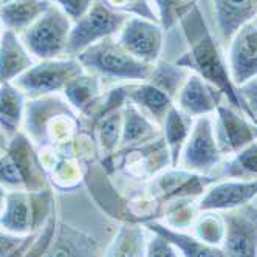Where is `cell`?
I'll list each match as a JSON object with an SVG mask.
<instances>
[{"label": "cell", "instance_id": "12", "mask_svg": "<svg viewBox=\"0 0 257 257\" xmlns=\"http://www.w3.org/2000/svg\"><path fill=\"white\" fill-rule=\"evenodd\" d=\"M116 39L124 50L146 64H155L160 59L163 50V28L157 22L143 17H128Z\"/></svg>", "mask_w": 257, "mask_h": 257}, {"label": "cell", "instance_id": "36", "mask_svg": "<svg viewBox=\"0 0 257 257\" xmlns=\"http://www.w3.org/2000/svg\"><path fill=\"white\" fill-rule=\"evenodd\" d=\"M53 4H56L70 19L71 22H76L91 8L95 4V0H51Z\"/></svg>", "mask_w": 257, "mask_h": 257}, {"label": "cell", "instance_id": "41", "mask_svg": "<svg viewBox=\"0 0 257 257\" xmlns=\"http://www.w3.org/2000/svg\"><path fill=\"white\" fill-rule=\"evenodd\" d=\"M5 152H7V149H5V148H2V146H0V158H2V155H4Z\"/></svg>", "mask_w": 257, "mask_h": 257}, {"label": "cell", "instance_id": "7", "mask_svg": "<svg viewBox=\"0 0 257 257\" xmlns=\"http://www.w3.org/2000/svg\"><path fill=\"white\" fill-rule=\"evenodd\" d=\"M128 17L131 16L107 7L104 0H95V4L81 19L73 22L65 48V58H78L88 47L110 36H118Z\"/></svg>", "mask_w": 257, "mask_h": 257}, {"label": "cell", "instance_id": "19", "mask_svg": "<svg viewBox=\"0 0 257 257\" xmlns=\"http://www.w3.org/2000/svg\"><path fill=\"white\" fill-rule=\"evenodd\" d=\"M122 88L127 99L160 127L166 119L169 110L175 105V101L172 98L146 81L122 84Z\"/></svg>", "mask_w": 257, "mask_h": 257}, {"label": "cell", "instance_id": "15", "mask_svg": "<svg viewBox=\"0 0 257 257\" xmlns=\"http://www.w3.org/2000/svg\"><path fill=\"white\" fill-rule=\"evenodd\" d=\"M228 65L237 87L257 78V24L254 21L243 25L231 39Z\"/></svg>", "mask_w": 257, "mask_h": 257}, {"label": "cell", "instance_id": "4", "mask_svg": "<svg viewBox=\"0 0 257 257\" xmlns=\"http://www.w3.org/2000/svg\"><path fill=\"white\" fill-rule=\"evenodd\" d=\"M71 27L70 17L59 7L51 5L21 34V39L34 59H59L65 56Z\"/></svg>", "mask_w": 257, "mask_h": 257}, {"label": "cell", "instance_id": "37", "mask_svg": "<svg viewBox=\"0 0 257 257\" xmlns=\"http://www.w3.org/2000/svg\"><path fill=\"white\" fill-rule=\"evenodd\" d=\"M146 257H181V255L177 254V249L168 240H164L161 235L154 234V237L148 242Z\"/></svg>", "mask_w": 257, "mask_h": 257}, {"label": "cell", "instance_id": "30", "mask_svg": "<svg viewBox=\"0 0 257 257\" xmlns=\"http://www.w3.org/2000/svg\"><path fill=\"white\" fill-rule=\"evenodd\" d=\"M189 76H191V71L177 65L175 62L171 64L164 61H157L146 82H149L158 90L164 91L169 98L175 101L178 91L181 90L183 84L186 82Z\"/></svg>", "mask_w": 257, "mask_h": 257}, {"label": "cell", "instance_id": "6", "mask_svg": "<svg viewBox=\"0 0 257 257\" xmlns=\"http://www.w3.org/2000/svg\"><path fill=\"white\" fill-rule=\"evenodd\" d=\"M85 71L76 58H59L36 62L31 68L14 79L13 84L27 96L38 99L64 91L67 84Z\"/></svg>", "mask_w": 257, "mask_h": 257}, {"label": "cell", "instance_id": "23", "mask_svg": "<svg viewBox=\"0 0 257 257\" xmlns=\"http://www.w3.org/2000/svg\"><path fill=\"white\" fill-rule=\"evenodd\" d=\"M144 226L154 234L161 235L164 240H168L177 251L181 252V257H226L223 248L211 246L201 242L195 235H189L181 231L172 229L164 223L157 222V220L144 223Z\"/></svg>", "mask_w": 257, "mask_h": 257}, {"label": "cell", "instance_id": "29", "mask_svg": "<svg viewBox=\"0 0 257 257\" xmlns=\"http://www.w3.org/2000/svg\"><path fill=\"white\" fill-rule=\"evenodd\" d=\"M146 232L138 223H124L104 257H146Z\"/></svg>", "mask_w": 257, "mask_h": 257}, {"label": "cell", "instance_id": "5", "mask_svg": "<svg viewBox=\"0 0 257 257\" xmlns=\"http://www.w3.org/2000/svg\"><path fill=\"white\" fill-rule=\"evenodd\" d=\"M99 163L107 174L122 171L125 175L140 180H152L166 168H172L171 154L163 135L135 148L118 149L115 154L101 158Z\"/></svg>", "mask_w": 257, "mask_h": 257}, {"label": "cell", "instance_id": "42", "mask_svg": "<svg viewBox=\"0 0 257 257\" xmlns=\"http://www.w3.org/2000/svg\"><path fill=\"white\" fill-rule=\"evenodd\" d=\"M8 2H11V0H0V7L5 5V4H8Z\"/></svg>", "mask_w": 257, "mask_h": 257}, {"label": "cell", "instance_id": "2", "mask_svg": "<svg viewBox=\"0 0 257 257\" xmlns=\"http://www.w3.org/2000/svg\"><path fill=\"white\" fill-rule=\"evenodd\" d=\"M22 131L38 149L71 144L81 131V118L65 98L50 95L27 99Z\"/></svg>", "mask_w": 257, "mask_h": 257}, {"label": "cell", "instance_id": "25", "mask_svg": "<svg viewBox=\"0 0 257 257\" xmlns=\"http://www.w3.org/2000/svg\"><path fill=\"white\" fill-rule=\"evenodd\" d=\"M50 7L51 0H11L0 7V22L21 36Z\"/></svg>", "mask_w": 257, "mask_h": 257}, {"label": "cell", "instance_id": "33", "mask_svg": "<svg viewBox=\"0 0 257 257\" xmlns=\"http://www.w3.org/2000/svg\"><path fill=\"white\" fill-rule=\"evenodd\" d=\"M164 217H166V226L181 231L186 229L195 223V220L200 214L198 203L194 198H180L168 203L163 209Z\"/></svg>", "mask_w": 257, "mask_h": 257}, {"label": "cell", "instance_id": "11", "mask_svg": "<svg viewBox=\"0 0 257 257\" xmlns=\"http://www.w3.org/2000/svg\"><path fill=\"white\" fill-rule=\"evenodd\" d=\"M215 115L214 134L223 157L235 155L257 140V125L240 110L222 104L215 110Z\"/></svg>", "mask_w": 257, "mask_h": 257}, {"label": "cell", "instance_id": "10", "mask_svg": "<svg viewBox=\"0 0 257 257\" xmlns=\"http://www.w3.org/2000/svg\"><path fill=\"white\" fill-rule=\"evenodd\" d=\"M225 240L226 257H257V206L246 205L225 211Z\"/></svg>", "mask_w": 257, "mask_h": 257}, {"label": "cell", "instance_id": "21", "mask_svg": "<svg viewBox=\"0 0 257 257\" xmlns=\"http://www.w3.org/2000/svg\"><path fill=\"white\" fill-rule=\"evenodd\" d=\"M220 38L231 42L234 34L257 17V0H214Z\"/></svg>", "mask_w": 257, "mask_h": 257}, {"label": "cell", "instance_id": "17", "mask_svg": "<svg viewBox=\"0 0 257 257\" xmlns=\"http://www.w3.org/2000/svg\"><path fill=\"white\" fill-rule=\"evenodd\" d=\"M44 257H99V245L87 232L58 222L56 232Z\"/></svg>", "mask_w": 257, "mask_h": 257}, {"label": "cell", "instance_id": "24", "mask_svg": "<svg viewBox=\"0 0 257 257\" xmlns=\"http://www.w3.org/2000/svg\"><path fill=\"white\" fill-rule=\"evenodd\" d=\"M158 137H161V127L127 99L124 105V124L119 149L135 148V146L154 141Z\"/></svg>", "mask_w": 257, "mask_h": 257}, {"label": "cell", "instance_id": "28", "mask_svg": "<svg viewBox=\"0 0 257 257\" xmlns=\"http://www.w3.org/2000/svg\"><path fill=\"white\" fill-rule=\"evenodd\" d=\"M211 175L217 181L222 178L257 180V140L232 155V158L220 164Z\"/></svg>", "mask_w": 257, "mask_h": 257}, {"label": "cell", "instance_id": "9", "mask_svg": "<svg viewBox=\"0 0 257 257\" xmlns=\"http://www.w3.org/2000/svg\"><path fill=\"white\" fill-rule=\"evenodd\" d=\"M217 180L212 175H201L185 169L172 168L171 171H163L152 178L151 197L155 203L164 208L168 203L180 198H195L206 192Z\"/></svg>", "mask_w": 257, "mask_h": 257}, {"label": "cell", "instance_id": "26", "mask_svg": "<svg viewBox=\"0 0 257 257\" xmlns=\"http://www.w3.org/2000/svg\"><path fill=\"white\" fill-rule=\"evenodd\" d=\"M27 96L13 82L0 84V131L10 140L22 131Z\"/></svg>", "mask_w": 257, "mask_h": 257}, {"label": "cell", "instance_id": "38", "mask_svg": "<svg viewBox=\"0 0 257 257\" xmlns=\"http://www.w3.org/2000/svg\"><path fill=\"white\" fill-rule=\"evenodd\" d=\"M238 90H240V95L245 99L246 105L249 107L254 119L257 121V78L246 82V84H243V85H240V87H238Z\"/></svg>", "mask_w": 257, "mask_h": 257}, {"label": "cell", "instance_id": "14", "mask_svg": "<svg viewBox=\"0 0 257 257\" xmlns=\"http://www.w3.org/2000/svg\"><path fill=\"white\" fill-rule=\"evenodd\" d=\"M257 197V180H228L215 181L200 197L198 209L201 211H231L249 205Z\"/></svg>", "mask_w": 257, "mask_h": 257}, {"label": "cell", "instance_id": "35", "mask_svg": "<svg viewBox=\"0 0 257 257\" xmlns=\"http://www.w3.org/2000/svg\"><path fill=\"white\" fill-rule=\"evenodd\" d=\"M104 4L112 10L122 14H134L135 17H143L158 24V17L151 4V0H104Z\"/></svg>", "mask_w": 257, "mask_h": 257}, {"label": "cell", "instance_id": "40", "mask_svg": "<svg viewBox=\"0 0 257 257\" xmlns=\"http://www.w3.org/2000/svg\"><path fill=\"white\" fill-rule=\"evenodd\" d=\"M8 143H10V138L2 132V131H0V146H2V148H8Z\"/></svg>", "mask_w": 257, "mask_h": 257}, {"label": "cell", "instance_id": "20", "mask_svg": "<svg viewBox=\"0 0 257 257\" xmlns=\"http://www.w3.org/2000/svg\"><path fill=\"white\" fill-rule=\"evenodd\" d=\"M64 98L81 119L88 118L104 96V82L93 73L84 71L64 88Z\"/></svg>", "mask_w": 257, "mask_h": 257}, {"label": "cell", "instance_id": "34", "mask_svg": "<svg viewBox=\"0 0 257 257\" xmlns=\"http://www.w3.org/2000/svg\"><path fill=\"white\" fill-rule=\"evenodd\" d=\"M36 235H38V232L17 235L0 228V257H25Z\"/></svg>", "mask_w": 257, "mask_h": 257}, {"label": "cell", "instance_id": "31", "mask_svg": "<svg viewBox=\"0 0 257 257\" xmlns=\"http://www.w3.org/2000/svg\"><path fill=\"white\" fill-rule=\"evenodd\" d=\"M195 237L211 246H220L225 240V218L217 211H201L194 223Z\"/></svg>", "mask_w": 257, "mask_h": 257}, {"label": "cell", "instance_id": "39", "mask_svg": "<svg viewBox=\"0 0 257 257\" xmlns=\"http://www.w3.org/2000/svg\"><path fill=\"white\" fill-rule=\"evenodd\" d=\"M7 194H8V191H7L2 185H0V214H2V209H4V206H5Z\"/></svg>", "mask_w": 257, "mask_h": 257}, {"label": "cell", "instance_id": "3", "mask_svg": "<svg viewBox=\"0 0 257 257\" xmlns=\"http://www.w3.org/2000/svg\"><path fill=\"white\" fill-rule=\"evenodd\" d=\"M85 71L99 76L104 82H143L149 78L154 64H146L134 58L121 47L116 36L102 39L101 42L88 47L76 58Z\"/></svg>", "mask_w": 257, "mask_h": 257}, {"label": "cell", "instance_id": "18", "mask_svg": "<svg viewBox=\"0 0 257 257\" xmlns=\"http://www.w3.org/2000/svg\"><path fill=\"white\" fill-rule=\"evenodd\" d=\"M34 64L19 34L11 30L0 34V84L13 82Z\"/></svg>", "mask_w": 257, "mask_h": 257}, {"label": "cell", "instance_id": "1", "mask_svg": "<svg viewBox=\"0 0 257 257\" xmlns=\"http://www.w3.org/2000/svg\"><path fill=\"white\" fill-rule=\"evenodd\" d=\"M178 25L185 34L188 51L183 53V56H180L175 64L194 71V75L200 76L222 91L229 105L240 110L257 125L249 107L240 95V90L232 82L228 61L218 42L212 38L200 8L195 7L183 17Z\"/></svg>", "mask_w": 257, "mask_h": 257}, {"label": "cell", "instance_id": "27", "mask_svg": "<svg viewBox=\"0 0 257 257\" xmlns=\"http://www.w3.org/2000/svg\"><path fill=\"white\" fill-rule=\"evenodd\" d=\"M194 119L192 116L186 115L185 112L174 105L169 113L164 119L163 125H161V135L166 141V146L171 154V161H172V168H178V160L183 151V146H185L192 125H194Z\"/></svg>", "mask_w": 257, "mask_h": 257}, {"label": "cell", "instance_id": "16", "mask_svg": "<svg viewBox=\"0 0 257 257\" xmlns=\"http://www.w3.org/2000/svg\"><path fill=\"white\" fill-rule=\"evenodd\" d=\"M223 101L226 99L222 91L191 73V76L178 91L175 105L186 115L198 118L211 116L212 113H215V110L218 108V105L223 104Z\"/></svg>", "mask_w": 257, "mask_h": 257}, {"label": "cell", "instance_id": "22", "mask_svg": "<svg viewBox=\"0 0 257 257\" xmlns=\"http://www.w3.org/2000/svg\"><path fill=\"white\" fill-rule=\"evenodd\" d=\"M0 228L17 235L34 234L31 195L27 191H8L0 214Z\"/></svg>", "mask_w": 257, "mask_h": 257}, {"label": "cell", "instance_id": "13", "mask_svg": "<svg viewBox=\"0 0 257 257\" xmlns=\"http://www.w3.org/2000/svg\"><path fill=\"white\" fill-rule=\"evenodd\" d=\"M7 152L14 160L17 169H19L27 192H38L45 188H50L48 172L44 166L39 149L34 143L27 137L24 131L16 134L10 143Z\"/></svg>", "mask_w": 257, "mask_h": 257}, {"label": "cell", "instance_id": "8", "mask_svg": "<svg viewBox=\"0 0 257 257\" xmlns=\"http://www.w3.org/2000/svg\"><path fill=\"white\" fill-rule=\"evenodd\" d=\"M222 161L223 154L215 140L214 119L211 116L195 118L192 131L183 146L178 166L189 172L211 175Z\"/></svg>", "mask_w": 257, "mask_h": 257}, {"label": "cell", "instance_id": "32", "mask_svg": "<svg viewBox=\"0 0 257 257\" xmlns=\"http://www.w3.org/2000/svg\"><path fill=\"white\" fill-rule=\"evenodd\" d=\"M163 31L174 28L197 7V0H151Z\"/></svg>", "mask_w": 257, "mask_h": 257}]
</instances>
